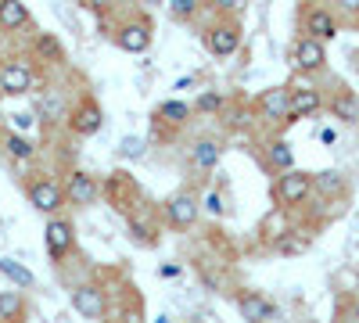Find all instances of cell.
I'll return each mask as SVG.
<instances>
[{
    "mask_svg": "<svg viewBox=\"0 0 359 323\" xmlns=\"http://www.w3.org/2000/svg\"><path fill=\"white\" fill-rule=\"evenodd\" d=\"M194 83H198V76H187V79H180L172 90H187V86H194Z\"/></svg>",
    "mask_w": 359,
    "mask_h": 323,
    "instance_id": "cell-38",
    "label": "cell"
},
{
    "mask_svg": "<svg viewBox=\"0 0 359 323\" xmlns=\"http://www.w3.org/2000/svg\"><path fill=\"white\" fill-rule=\"evenodd\" d=\"M313 176L302 172V169H284V176L277 180V201L280 205H302L313 191Z\"/></svg>",
    "mask_w": 359,
    "mask_h": 323,
    "instance_id": "cell-2",
    "label": "cell"
},
{
    "mask_svg": "<svg viewBox=\"0 0 359 323\" xmlns=\"http://www.w3.org/2000/svg\"><path fill=\"white\" fill-rule=\"evenodd\" d=\"M29 205H33L36 212L54 216L65 205V191L57 187L54 180H33V184H29Z\"/></svg>",
    "mask_w": 359,
    "mask_h": 323,
    "instance_id": "cell-6",
    "label": "cell"
},
{
    "mask_svg": "<svg viewBox=\"0 0 359 323\" xmlns=\"http://www.w3.org/2000/svg\"><path fill=\"white\" fill-rule=\"evenodd\" d=\"M40 111H43V119H47V123H57V119H62V97H50L47 104L40 101Z\"/></svg>",
    "mask_w": 359,
    "mask_h": 323,
    "instance_id": "cell-32",
    "label": "cell"
},
{
    "mask_svg": "<svg viewBox=\"0 0 359 323\" xmlns=\"http://www.w3.org/2000/svg\"><path fill=\"white\" fill-rule=\"evenodd\" d=\"M198 212H201V201H198L194 194H172V198L165 201V219H169L176 230L194 226Z\"/></svg>",
    "mask_w": 359,
    "mask_h": 323,
    "instance_id": "cell-7",
    "label": "cell"
},
{
    "mask_svg": "<svg viewBox=\"0 0 359 323\" xmlns=\"http://www.w3.org/2000/svg\"><path fill=\"white\" fill-rule=\"evenodd\" d=\"M72 309L83 316V319H101L104 316V291L94 287V284H83L72 291Z\"/></svg>",
    "mask_w": 359,
    "mask_h": 323,
    "instance_id": "cell-8",
    "label": "cell"
},
{
    "mask_svg": "<svg viewBox=\"0 0 359 323\" xmlns=\"http://www.w3.org/2000/svg\"><path fill=\"white\" fill-rule=\"evenodd\" d=\"M65 194H69V201H72V205H94V201H97V194H101V187H97V180H94L90 172H72V176H69Z\"/></svg>",
    "mask_w": 359,
    "mask_h": 323,
    "instance_id": "cell-12",
    "label": "cell"
},
{
    "mask_svg": "<svg viewBox=\"0 0 359 323\" xmlns=\"http://www.w3.org/2000/svg\"><path fill=\"white\" fill-rule=\"evenodd\" d=\"M191 111H194V108H191L187 101H162V104L155 108V123H169V126L176 130V126H184V123L191 119Z\"/></svg>",
    "mask_w": 359,
    "mask_h": 323,
    "instance_id": "cell-16",
    "label": "cell"
},
{
    "mask_svg": "<svg viewBox=\"0 0 359 323\" xmlns=\"http://www.w3.org/2000/svg\"><path fill=\"white\" fill-rule=\"evenodd\" d=\"M147 8H158V4H169V0H144Z\"/></svg>",
    "mask_w": 359,
    "mask_h": 323,
    "instance_id": "cell-39",
    "label": "cell"
},
{
    "mask_svg": "<svg viewBox=\"0 0 359 323\" xmlns=\"http://www.w3.org/2000/svg\"><path fill=\"white\" fill-rule=\"evenodd\" d=\"M169 18H176V22H187L194 11H198V0H169Z\"/></svg>",
    "mask_w": 359,
    "mask_h": 323,
    "instance_id": "cell-26",
    "label": "cell"
},
{
    "mask_svg": "<svg viewBox=\"0 0 359 323\" xmlns=\"http://www.w3.org/2000/svg\"><path fill=\"white\" fill-rule=\"evenodd\" d=\"M273 252H277V255H284V259H294V255L309 252V238H302L298 230H284L280 238L273 241Z\"/></svg>",
    "mask_w": 359,
    "mask_h": 323,
    "instance_id": "cell-18",
    "label": "cell"
},
{
    "mask_svg": "<svg viewBox=\"0 0 359 323\" xmlns=\"http://www.w3.org/2000/svg\"><path fill=\"white\" fill-rule=\"evenodd\" d=\"M320 140L327 144V148H331V144L338 140V133H334V130H320Z\"/></svg>",
    "mask_w": 359,
    "mask_h": 323,
    "instance_id": "cell-36",
    "label": "cell"
},
{
    "mask_svg": "<svg viewBox=\"0 0 359 323\" xmlns=\"http://www.w3.org/2000/svg\"><path fill=\"white\" fill-rule=\"evenodd\" d=\"M205 47L212 50L216 57H230L237 47H241V25L237 22H216L205 33Z\"/></svg>",
    "mask_w": 359,
    "mask_h": 323,
    "instance_id": "cell-3",
    "label": "cell"
},
{
    "mask_svg": "<svg viewBox=\"0 0 359 323\" xmlns=\"http://www.w3.org/2000/svg\"><path fill=\"white\" fill-rule=\"evenodd\" d=\"M0 137H4V119H0Z\"/></svg>",
    "mask_w": 359,
    "mask_h": 323,
    "instance_id": "cell-41",
    "label": "cell"
},
{
    "mask_svg": "<svg viewBox=\"0 0 359 323\" xmlns=\"http://www.w3.org/2000/svg\"><path fill=\"white\" fill-rule=\"evenodd\" d=\"M191 158H194L198 169H216L219 158H223V144H219V140H198L194 151H191Z\"/></svg>",
    "mask_w": 359,
    "mask_h": 323,
    "instance_id": "cell-17",
    "label": "cell"
},
{
    "mask_svg": "<svg viewBox=\"0 0 359 323\" xmlns=\"http://www.w3.org/2000/svg\"><path fill=\"white\" fill-rule=\"evenodd\" d=\"M83 8H94V11H101V8H108V0H79Z\"/></svg>",
    "mask_w": 359,
    "mask_h": 323,
    "instance_id": "cell-37",
    "label": "cell"
},
{
    "mask_svg": "<svg viewBox=\"0 0 359 323\" xmlns=\"http://www.w3.org/2000/svg\"><path fill=\"white\" fill-rule=\"evenodd\" d=\"M313 184H316L320 191H327V194H341V191H345L341 172H320V176H313Z\"/></svg>",
    "mask_w": 359,
    "mask_h": 323,
    "instance_id": "cell-25",
    "label": "cell"
},
{
    "mask_svg": "<svg viewBox=\"0 0 359 323\" xmlns=\"http://www.w3.org/2000/svg\"><path fill=\"white\" fill-rule=\"evenodd\" d=\"M118 155L123 158H140L144 155V140L140 137H126L123 144H118Z\"/></svg>",
    "mask_w": 359,
    "mask_h": 323,
    "instance_id": "cell-30",
    "label": "cell"
},
{
    "mask_svg": "<svg viewBox=\"0 0 359 323\" xmlns=\"http://www.w3.org/2000/svg\"><path fill=\"white\" fill-rule=\"evenodd\" d=\"M0 273H4L15 287H33V284H36V277L29 273L22 262H15V259H0Z\"/></svg>",
    "mask_w": 359,
    "mask_h": 323,
    "instance_id": "cell-21",
    "label": "cell"
},
{
    "mask_svg": "<svg viewBox=\"0 0 359 323\" xmlns=\"http://www.w3.org/2000/svg\"><path fill=\"white\" fill-rule=\"evenodd\" d=\"M43 241H47V255H50L54 262H62V259L76 248L72 223H65V219H50V223L43 226Z\"/></svg>",
    "mask_w": 359,
    "mask_h": 323,
    "instance_id": "cell-4",
    "label": "cell"
},
{
    "mask_svg": "<svg viewBox=\"0 0 359 323\" xmlns=\"http://www.w3.org/2000/svg\"><path fill=\"white\" fill-rule=\"evenodd\" d=\"M115 40H118V47L130 50V54H144L147 47H151V25H147V22H130V25L118 29Z\"/></svg>",
    "mask_w": 359,
    "mask_h": 323,
    "instance_id": "cell-11",
    "label": "cell"
},
{
    "mask_svg": "<svg viewBox=\"0 0 359 323\" xmlns=\"http://www.w3.org/2000/svg\"><path fill=\"white\" fill-rule=\"evenodd\" d=\"M25 312V302L18 291H0V319H18Z\"/></svg>",
    "mask_w": 359,
    "mask_h": 323,
    "instance_id": "cell-23",
    "label": "cell"
},
{
    "mask_svg": "<svg viewBox=\"0 0 359 323\" xmlns=\"http://www.w3.org/2000/svg\"><path fill=\"white\" fill-rule=\"evenodd\" d=\"M0 25H4V29L29 25V8L22 4V0H0Z\"/></svg>",
    "mask_w": 359,
    "mask_h": 323,
    "instance_id": "cell-19",
    "label": "cell"
},
{
    "mask_svg": "<svg viewBox=\"0 0 359 323\" xmlns=\"http://www.w3.org/2000/svg\"><path fill=\"white\" fill-rule=\"evenodd\" d=\"M15 126H18V130H29V126H33V115H29V111L15 115Z\"/></svg>",
    "mask_w": 359,
    "mask_h": 323,
    "instance_id": "cell-34",
    "label": "cell"
},
{
    "mask_svg": "<svg viewBox=\"0 0 359 323\" xmlns=\"http://www.w3.org/2000/svg\"><path fill=\"white\" fill-rule=\"evenodd\" d=\"M130 233H133V238H137V241H155V238H151V233H155V230H151V226H147L144 219H137V216H130Z\"/></svg>",
    "mask_w": 359,
    "mask_h": 323,
    "instance_id": "cell-31",
    "label": "cell"
},
{
    "mask_svg": "<svg viewBox=\"0 0 359 323\" xmlns=\"http://www.w3.org/2000/svg\"><path fill=\"white\" fill-rule=\"evenodd\" d=\"M352 316H355V319H359V298H355V305H352Z\"/></svg>",
    "mask_w": 359,
    "mask_h": 323,
    "instance_id": "cell-40",
    "label": "cell"
},
{
    "mask_svg": "<svg viewBox=\"0 0 359 323\" xmlns=\"http://www.w3.org/2000/svg\"><path fill=\"white\" fill-rule=\"evenodd\" d=\"M306 33L327 43V40L338 36V22H334V15L327 11V8H316V11H309V18H306Z\"/></svg>",
    "mask_w": 359,
    "mask_h": 323,
    "instance_id": "cell-15",
    "label": "cell"
},
{
    "mask_svg": "<svg viewBox=\"0 0 359 323\" xmlns=\"http://www.w3.org/2000/svg\"><path fill=\"white\" fill-rule=\"evenodd\" d=\"M287 108H291V90H287V86H273V90H266L259 97V111L266 115V119L284 123L287 119Z\"/></svg>",
    "mask_w": 359,
    "mask_h": 323,
    "instance_id": "cell-13",
    "label": "cell"
},
{
    "mask_svg": "<svg viewBox=\"0 0 359 323\" xmlns=\"http://www.w3.org/2000/svg\"><path fill=\"white\" fill-rule=\"evenodd\" d=\"M201 209H205L208 216H223V212H226V205H223V194H219V191H208V194L201 198Z\"/></svg>",
    "mask_w": 359,
    "mask_h": 323,
    "instance_id": "cell-29",
    "label": "cell"
},
{
    "mask_svg": "<svg viewBox=\"0 0 359 323\" xmlns=\"http://www.w3.org/2000/svg\"><path fill=\"white\" fill-rule=\"evenodd\" d=\"M69 126H72L76 137H94V133H101V126H104V111H101V104H97L94 97H83L79 108L72 111Z\"/></svg>",
    "mask_w": 359,
    "mask_h": 323,
    "instance_id": "cell-5",
    "label": "cell"
},
{
    "mask_svg": "<svg viewBox=\"0 0 359 323\" xmlns=\"http://www.w3.org/2000/svg\"><path fill=\"white\" fill-rule=\"evenodd\" d=\"M341 11H359V0H334Z\"/></svg>",
    "mask_w": 359,
    "mask_h": 323,
    "instance_id": "cell-35",
    "label": "cell"
},
{
    "mask_svg": "<svg viewBox=\"0 0 359 323\" xmlns=\"http://www.w3.org/2000/svg\"><path fill=\"white\" fill-rule=\"evenodd\" d=\"M36 50H40L43 57H50V62H62V43H57L50 33H43V36L36 40Z\"/></svg>",
    "mask_w": 359,
    "mask_h": 323,
    "instance_id": "cell-27",
    "label": "cell"
},
{
    "mask_svg": "<svg viewBox=\"0 0 359 323\" xmlns=\"http://www.w3.org/2000/svg\"><path fill=\"white\" fill-rule=\"evenodd\" d=\"M223 108V94H212V90H205V94H198V101H194V111H219Z\"/></svg>",
    "mask_w": 359,
    "mask_h": 323,
    "instance_id": "cell-28",
    "label": "cell"
},
{
    "mask_svg": "<svg viewBox=\"0 0 359 323\" xmlns=\"http://www.w3.org/2000/svg\"><path fill=\"white\" fill-rule=\"evenodd\" d=\"M331 115H334V119H341V123H359V97L348 94V90H341L331 101Z\"/></svg>",
    "mask_w": 359,
    "mask_h": 323,
    "instance_id": "cell-20",
    "label": "cell"
},
{
    "mask_svg": "<svg viewBox=\"0 0 359 323\" xmlns=\"http://www.w3.org/2000/svg\"><path fill=\"white\" fill-rule=\"evenodd\" d=\"M29 86H33V72L22 62H11L0 69V94L4 97H22V94H29Z\"/></svg>",
    "mask_w": 359,
    "mask_h": 323,
    "instance_id": "cell-9",
    "label": "cell"
},
{
    "mask_svg": "<svg viewBox=\"0 0 359 323\" xmlns=\"http://www.w3.org/2000/svg\"><path fill=\"white\" fill-rule=\"evenodd\" d=\"M4 148H8V155L11 158H18V162H29V158H33L36 155V148H33V144H29L25 137H4Z\"/></svg>",
    "mask_w": 359,
    "mask_h": 323,
    "instance_id": "cell-24",
    "label": "cell"
},
{
    "mask_svg": "<svg viewBox=\"0 0 359 323\" xmlns=\"http://www.w3.org/2000/svg\"><path fill=\"white\" fill-rule=\"evenodd\" d=\"M266 158H269V165L280 169V172H284V169H294V151H291L287 140H273V144H269Z\"/></svg>",
    "mask_w": 359,
    "mask_h": 323,
    "instance_id": "cell-22",
    "label": "cell"
},
{
    "mask_svg": "<svg viewBox=\"0 0 359 323\" xmlns=\"http://www.w3.org/2000/svg\"><path fill=\"white\" fill-rule=\"evenodd\" d=\"M248 0H212V8L216 11H226V15H237V11H245Z\"/></svg>",
    "mask_w": 359,
    "mask_h": 323,
    "instance_id": "cell-33",
    "label": "cell"
},
{
    "mask_svg": "<svg viewBox=\"0 0 359 323\" xmlns=\"http://www.w3.org/2000/svg\"><path fill=\"white\" fill-rule=\"evenodd\" d=\"M323 108V97L316 90H309V86H302V90H291V108H287V119L284 123H298V119H309V115H316Z\"/></svg>",
    "mask_w": 359,
    "mask_h": 323,
    "instance_id": "cell-10",
    "label": "cell"
},
{
    "mask_svg": "<svg viewBox=\"0 0 359 323\" xmlns=\"http://www.w3.org/2000/svg\"><path fill=\"white\" fill-rule=\"evenodd\" d=\"M291 65L298 69V72H320L323 65H327V47H323V40H316V36H302V40H294V47H291Z\"/></svg>",
    "mask_w": 359,
    "mask_h": 323,
    "instance_id": "cell-1",
    "label": "cell"
},
{
    "mask_svg": "<svg viewBox=\"0 0 359 323\" xmlns=\"http://www.w3.org/2000/svg\"><path fill=\"white\" fill-rule=\"evenodd\" d=\"M237 312H241L245 319H255V323H262V319H277V305L269 302V298H262V295H241L237 298Z\"/></svg>",
    "mask_w": 359,
    "mask_h": 323,
    "instance_id": "cell-14",
    "label": "cell"
}]
</instances>
